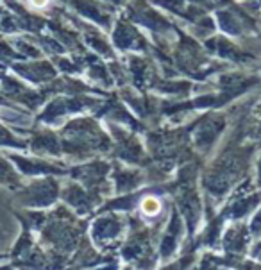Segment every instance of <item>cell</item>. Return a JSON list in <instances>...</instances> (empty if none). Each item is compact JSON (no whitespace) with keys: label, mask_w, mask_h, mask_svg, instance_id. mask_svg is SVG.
I'll return each mask as SVG.
<instances>
[{"label":"cell","mask_w":261,"mask_h":270,"mask_svg":"<svg viewBox=\"0 0 261 270\" xmlns=\"http://www.w3.org/2000/svg\"><path fill=\"white\" fill-rule=\"evenodd\" d=\"M45 2H47V0H32V4L34 5H43Z\"/></svg>","instance_id":"1"}]
</instances>
